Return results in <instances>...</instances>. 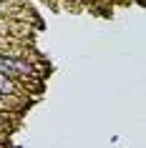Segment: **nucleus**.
<instances>
[{
    "mask_svg": "<svg viewBox=\"0 0 146 148\" xmlns=\"http://www.w3.org/2000/svg\"><path fill=\"white\" fill-rule=\"evenodd\" d=\"M0 65H3V68H8V70H13V73H23V75L30 73V65H28V63L13 60V58H0Z\"/></svg>",
    "mask_w": 146,
    "mask_h": 148,
    "instance_id": "nucleus-1",
    "label": "nucleus"
},
{
    "mask_svg": "<svg viewBox=\"0 0 146 148\" xmlns=\"http://www.w3.org/2000/svg\"><path fill=\"white\" fill-rule=\"evenodd\" d=\"M8 93H13V83L8 80L5 73H0V95H8Z\"/></svg>",
    "mask_w": 146,
    "mask_h": 148,
    "instance_id": "nucleus-2",
    "label": "nucleus"
}]
</instances>
